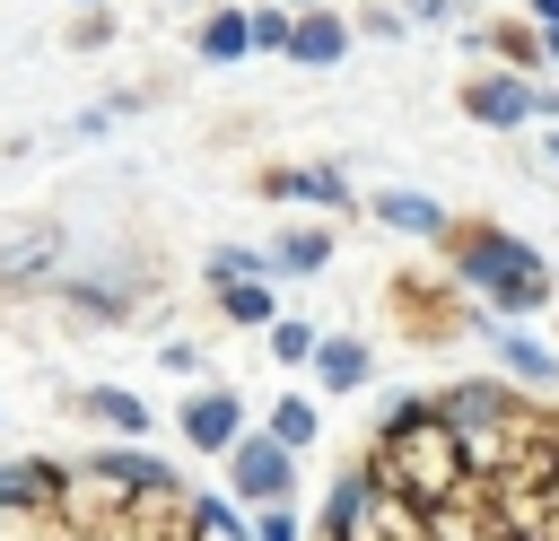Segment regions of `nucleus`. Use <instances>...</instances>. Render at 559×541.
I'll return each instance as SVG.
<instances>
[{"label":"nucleus","mask_w":559,"mask_h":541,"mask_svg":"<svg viewBox=\"0 0 559 541\" xmlns=\"http://www.w3.org/2000/svg\"><path fill=\"white\" fill-rule=\"evenodd\" d=\"M314 541H559V410L507 384L402 393Z\"/></svg>","instance_id":"nucleus-1"},{"label":"nucleus","mask_w":559,"mask_h":541,"mask_svg":"<svg viewBox=\"0 0 559 541\" xmlns=\"http://www.w3.org/2000/svg\"><path fill=\"white\" fill-rule=\"evenodd\" d=\"M0 541H253L218 497L183 489L166 462L105 454H17L0 462Z\"/></svg>","instance_id":"nucleus-2"},{"label":"nucleus","mask_w":559,"mask_h":541,"mask_svg":"<svg viewBox=\"0 0 559 541\" xmlns=\"http://www.w3.org/2000/svg\"><path fill=\"white\" fill-rule=\"evenodd\" d=\"M463 270L507 305V314H533V305H550V270L515 244V236H472L463 244Z\"/></svg>","instance_id":"nucleus-3"},{"label":"nucleus","mask_w":559,"mask_h":541,"mask_svg":"<svg viewBox=\"0 0 559 541\" xmlns=\"http://www.w3.org/2000/svg\"><path fill=\"white\" fill-rule=\"evenodd\" d=\"M227 480H236V497L280 506V497H288V480H297V462H288V445H280V436H245V445H227Z\"/></svg>","instance_id":"nucleus-4"},{"label":"nucleus","mask_w":559,"mask_h":541,"mask_svg":"<svg viewBox=\"0 0 559 541\" xmlns=\"http://www.w3.org/2000/svg\"><path fill=\"white\" fill-rule=\"evenodd\" d=\"M236 428H245V401H236V393H192V401H183V436H192L201 454H227Z\"/></svg>","instance_id":"nucleus-5"},{"label":"nucleus","mask_w":559,"mask_h":541,"mask_svg":"<svg viewBox=\"0 0 559 541\" xmlns=\"http://www.w3.org/2000/svg\"><path fill=\"white\" fill-rule=\"evenodd\" d=\"M288 52H297V61H341V52H349V26L323 17V9H306V17L288 26Z\"/></svg>","instance_id":"nucleus-6"},{"label":"nucleus","mask_w":559,"mask_h":541,"mask_svg":"<svg viewBox=\"0 0 559 541\" xmlns=\"http://www.w3.org/2000/svg\"><path fill=\"white\" fill-rule=\"evenodd\" d=\"M87 419L114 428V436H148V401L122 393V384H96V393H87Z\"/></svg>","instance_id":"nucleus-7"},{"label":"nucleus","mask_w":559,"mask_h":541,"mask_svg":"<svg viewBox=\"0 0 559 541\" xmlns=\"http://www.w3.org/2000/svg\"><path fill=\"white\" fill-rule=\"evenodd\" d=\"M463 105H472L480 122H524V113H533L524 79H480V87H463Z\"/></svg>","instance_id":"nucleus-8"},{"label":"nucleus","mask_w":559,"mask_h":541,"mask_svg":"<svg viewBox=\"0 0 559 541\" xmlns=\"http://www.w3.org/2000/svg\"><path fill=\"white\" fill-rule=\"evenodd\" d=\"M314 375H323V393H358L367 384V349L358 340H314Z\"/></svg>","instance_id":"nucleus-9"},{"label":"nucleus","mask_w":559,"mask_h":541,"mask_svg":"<svg viewBox=\"0 0 559 541\" xmlns=\"http://www.w3.org/2000/svg\"><path fill=\"white\" fill-rule=\"evenodd\" d=\"M245 52H253V17L245 9H218L201 26V61H245Z\"/></svg>","instance_id":"nucleus-10"},{"label":"nucleus","mask_w":559,"mask_h":541,"mask_svg":"<svg viewBox=\"0 0 559 541\" xmlns=\"http://www.w3.org/2000/svg\"><path fill=\"white\" fill-rule=\"evenodd\" d=\"M376 218H384V227H402V236H437V227H445V209H437V201H419V192H376Z\"/></svg>","instance_id":"nucleus-11"},{"label":"nucleus","mask_w":559,"mask_h":541,"mask_svg":"<svg viewBox=\"0 0 559 541\" xmlns=\"http://www.w3.org/2000/svg\"><path fill=\"white\" fill-rule=\"evenodd\" d=\"M218 314L227 323H280V305H271L262 279H218Z\"/></svg>","instance_id":"nucleus-12"},{"label":"nucleus","mask_w":559,"mask_h":541,"mask_svg":"<svg viewBox=\"0 0 559 541\" xmlns=\"http://www.w3.org/2000/svg\"><path fill=\"white\" fill-rule=\"evenodd\" d=\"M271 436H280L288 454H297V445H314V401H297V393H288V401H271Z\"/></svg>","instance_id":"nucleus-13"},{"label":"nucleus","mask_w":559,"mask_h":541,"mask_svg":"<svg viewBox=\"0 0 559 541\" xmlns=\"http://www.w3.org/2000/svg\"><path fill=\"white\" fill-rule=\"evenodd\" d=\"M44 262H52V227H35V236L0 244V279H26V270H44Z\"/></svg>","instance_id":"nucleus-14"},{"label":"nucleus","mask_w":559,"mask_h":541,"mask_svg":"<svg viewBox=\"0 0 559 541\" xmlns=\"http://www.w3.org/2000/svg\"><path fill=\"white\" fill-rule=\"evenodd\" d=\"M323 253H332V244H323V227H297V236H280V253H271V262H280V270H323Z\"/></svg>","instance_id":"nucleus-15"},{"label":"nucleus","mask_w":559,"mask_h":541,"mask_svg":"<svg viewBox=\"0 0 559 541\" xmlns=\"http://www.w3.org/2000/svg\"><path fill=\"white\" fill-rule=\"evenodd\" d=\"M288 26H297V17H288L280 0H271V9H253V52H288Z\"/></svg>","instance_id":"nucleus-16"},{"label":"nucleus","mask_w":559,"mask_h":541,"mask_svg":"<svg viewBox=\"0 0 559 541\" xmlns=\"http://www.w3.org/2000/svg\"><path fill=\"white\" fill-rule=\"evenodd\" d=\"M271 349L297 366V358H314V332H306V323H271Z\"/></svg>","instance_id":"nucleus-17"},{"label":"nucleus","mask_w":559,"mask_h":541,"mask_svg":"<svg viewBox=\"0 0 559 541\" xmlns=\"http://www.w3.org/2000/svg\"><path fill=\"white\" fill-rule=\"evenodd\" d=\"M253 541H297V515H288V497H280V506H262V524H253Z\"/></svg>","instance_id":"nucleus-18"},{"label":"nucleus","mask_w":559,"mask_h":541,"mask_svg":"<svg viewBox=\"0 0 559 541\" xmlns=\"http://www.w3.org/2000/svg\"><path fill=\"white\" fill-rule=\"evenodd\" d=\"M498 349H507V366H524V375H550V358H542L533 340H498Z\"/></svg>","instance_id":"nucleus-19"},{"label":"nucleus","mask_w":559,"mask_h":541,"mask_svg":"<svg viewBox=\"0 0 559 541\" xmlns=\"http://www.w3.org/2000/svg\"><path fill=\"white\" fill-rule=\"evenodd\" d=\"M105 35H114V17H105V9H87V17L70 26V44H105Z\"/></svg>","instance_id":"nucleus-20"},{"label":"nucleus","mask_w":559,"mask_h":541,"mask_svg":"<svg viewBox=\"0 0 559 541\" xmlns=\"http://www.w3.org/2000/svg\"><path fill=\"white\" fill-rule=\"evenodd\" d=\"M79 9H114V0H79Z\"/></svg>","instance_id":"nucleus-21"},{"label":"nucleus","mask_w":559,"mask_h":541,"mask_svg":"<svg viewBox=\"0 0 559 541\" xmlns=\"http://www.w3.org/2000/svg\"><path fill=\"white\" fill-rule=\"evenodd\" d=\"M550 52H559V26H550Z\"/></svg>","instance_id":"nucleus-22"}]
</instances>
